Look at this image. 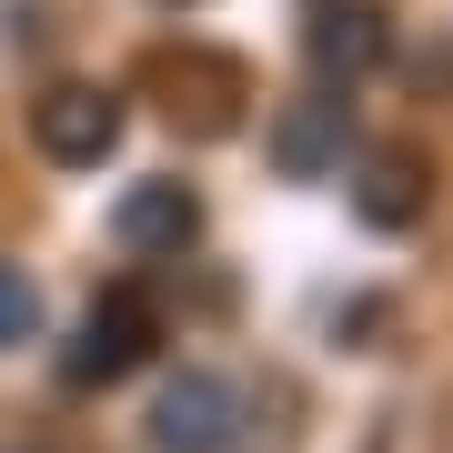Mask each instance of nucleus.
<instances>
[{
  "mask_svg": "<svg viewBox=\"0 0 453 453\" xmlns=\"http://www.w3.org/2000/svg\"><path fill=\"white\" fill-rule=\"evenodd\" d=\"M202 232V192L192 181H131L111 202V242L121 252H181Z\"/></svg>",
  "mask_w": 453,
  "mask_h": 453,
  "instance_id": "obj_4",
  "label": "nucleus"
},
{
  "mask_svg": "<svg viewBox=\"0 0 453 453\" xmlns=\"http://www.w3.org/2000/svg\"><path fill=\"white\" fill-rule=\"evenodd\" d=\"M353 211H363L372 232H403L413 211H423V172L403 162V151H383V162H372V172L353 181Z\"/></svg>",
  "mask_w": 453,
  "mask_h": 453,
  "instance_id": "obj_6",
  "label": "nucleus"
},
{
  "mask_svg": "<svg viewBox=\"0 0 453 453\" xmlns=\"http://www.w3.org/2000/svg\"><path fill=\"white\" fill-rule=\"evenodd\" d=\"M151 443L162 453H232L242 443V383L232 372H181L151 403Z\"/></svg>",
  "mask_w": 453,
  "mask_h": 453,
  "instance_id": "obj_3",
  "label": "nucleus"
},
{
  "mask_svg": "<svg viewBox=\"0 0 453 453\" xmlns=\"http://www.w3.org/2000/svg\"><path fill=\"white\" fill-rule=\"evenodd\" d=\"M31 333H41V282L20 273V262H0V353L31 342Z\"/></svg>",
  "mask_w": 453,
  "mask_h": 453,
  "instance_id": "obj_8",
  "label": "nucleus"
},
{
  "mask_svg": "<svg viewBox=\"0 0 453 453\" xmlns=\"http://www.w3.org/2000/svg\"><path fill=\"white\" fill-rule=\"evenodd\" d=\"M333 111H342V101H312V111H292V121L273 131L282 172H323V162H333Z\"/></svg>",
  "mask_w": 453,
  "mask_h": 453,
  "instance_id": "obj_7",
  "label": "nucleus"
},
{
  "mask_svg": "<svg viewBox=\"0 0 453 453\" xmlns=\"http://www.w3.org/2000/svg\"><path fill=\"white\" fill-rule=\"evenodd\" d=\"M121 91H91V81H61V91H41L31 101V142L50 151L61 172H101L121 151Z\"/></svg>",
  "mask_w": 453,
  "mask_h": 453,
  "instance_id": "obj_2",
  "label": "nucleus"
},
{
  "mask_svg": "<svg viewBox=\"0 0 453 453\" xmlns=\"http://www.w3.org/2000/svg\"><path fill=\"white\" fill-rule=\"evenodd\" d=\"M312 61L342 71V81H353V71H372V61H383V11H363V0H333V11L312 20Z\"/></svg>",
  "mask_w": 453,
  "mask_h": 453,
  "instance_id": "obj_5",
  "label": "nucleus"
},
{
  "mask_svg": "<svg viewBox=\"0 0 453 453\" xmlns=\"http://www.w3.org/2000/svg\"><path fill=\"white\" fill-rule=\"evenodd\" d=\"M151 342H162V312H151V292H101V303L81 312V333H71V353H61V383L71 393H111L131 383V372L151 363Z\"/></svg>",
  "mask_w": 453,
  "mask_h": 453,
  "instance_id": "obj_1",
  "label": "nucleus"
}]
</instances>
